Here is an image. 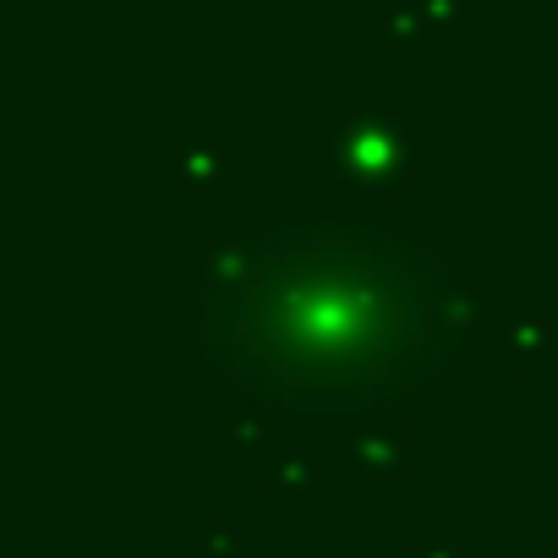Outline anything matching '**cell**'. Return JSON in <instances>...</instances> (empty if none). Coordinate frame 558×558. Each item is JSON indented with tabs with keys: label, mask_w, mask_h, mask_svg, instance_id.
Returning <instances> with one entry per match:
<instances>
[{
	"label": "cell",
	"mask_w": 558,
	"mask_h": 558,
	"mask_svg": "<svg viewBox=\"0 0 558 558\" xmlns=\"http://www.w3.org/2000/svg\"><path fill=\"white\" fill-rule=\"evenodd\" d=\"M460 286L389 225H252L192 296V340L263 416L362 422L454 356Z\"/></svg>",
	"instance_id": "6da1fadb"
}]
</instances>
